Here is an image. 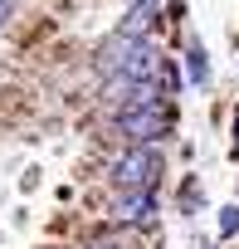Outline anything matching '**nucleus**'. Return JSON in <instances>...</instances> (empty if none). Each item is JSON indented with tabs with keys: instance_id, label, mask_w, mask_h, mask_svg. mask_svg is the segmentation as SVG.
<instances>
[{
	"instance_id": "obj_3",
	"label": "nucleus",
	"mask_w": 239,
	"mask_h": 249,
	"mask_svg": "<svg viewBox=\"0 0 239 249\" xmlns=\"http://www.w3.org/2000/svg\"><path fill=\"white\" fill-rule=\"evenodd\" d=\"M117 132L132 137L137 147H152L161 132H166V107L152 103V107H132V112H117Z\"/></svg>"
},
{
	"instance_id": "obj_9",
	"label": "nucleus",
	"mask_w": 239,
	"mask_h": 249,
	"mask_svg": "<svg viewBox=\"0 0 239 249\" xmlns=\"http://www.w3.org/2000/svg\"><path fill=\"white\" fill-rule=\"evenodd\" d=\"M234 147H239V112H234Z\"/></svg>"
},
{
	"instance_id": "obj_7",
	"label": "nucleus",
	"mask_w": 239,
	"mask_h": 249,
	"mask_svg": "<svg viewBox=\"0 0 239 249\" xmlns=\"http://www.w3.org/2000/svg\"><path fill=\"white\" fill-rule=\"evenodd\" d=\"M220 234H224V239L239 234V205H224V210H220Z\"/></svg>"
},
{
	"instance_id": "obj_2",
	"label": "nucleus",
	"mask_w": 239,
	"mask_h": 249,
	"mask_svg": "<svg viewBox=\"0 0 239 249\" xmlns=\"http://www.w3.org/2000/svg\"><path fill=\"white\" fill-rule=\"evenodd\" d=\"M156 171H161V152L156 147H132V152H122L112 161V181L122 191H152Z\"/></svg>"
},
{
	"instance_id": "obj_5",
	"label": "nucleus",
	"mask_w": 239,
	"mask_h": 249,
	"mask_svg": "<svg viewBox=\"0 0 239 249\" xmlns=\"http://www.w3.org/2000/svg\"><path fill=\"white\" fill-rule=\"evenodd\" d=\"M156 10H161V0H147V5H132V15H127L122 35H132V39H147V30H152Z\"/></svg>"
},
{
	"instance_id": "obj_8",
	"label": "nucleus",
	"mask_w": 239,
	"mask_h": 249,
	"mask_svg": "<svg viewBox=\"0 0 239 249\" xmlns=\"http://www.w3.org/2000/svg\"><path fill=\"white\" fill-rule=\"evenodd\" d=\"M5 15H10V0H0V20H5Z\"/></svg>"
},
{
	"instance_id": "obj_11",
	"label": "nucleus",
	"mask_w": 239,
	"mask_h": 249,
	"mask_svg": "<svg viewBox=\"0 0 239 249\" xmlns=\"http://www.w3.org/2000/svg\"><path fill=\"white\" fill-rule=\"evenodd\" d=\"M132 5H147V0H132Z\"/></svg>"
},
{
	"instance_id": "obj_4",
	"label": "nucleus",
	"mask_w": 239,
	"mask_h": 249,
	"mask_svg": "<svg viewBox=\"0 0 239 249\" xmlns=\"http://www.w3.org/2000/svg\"><path fill=\"white\" fill-rule=\"evenodd\" d=\"M152 210H156V196L152 191H117V200H112V215L127 220V225L152 220Z\"/></svg>"
},
{
	"instance_id": "obj_1",
	"label": "nucleus",
	"mask_w": 239,
	"mask_h": 249,
	"mask_svg": "<svg viewBox=\"0 0 239 249\" xmlns=\"http://www.w3.org/2000/svg\"><path fill=\"white\" fill-rule=\"evenodd\" d=\"M156 64H161V54L147 44V39H132V35H122L117 30L102 49H98V69L107 73V78H137V83H147L152 73H156Z\"/></svg>"
},
{
	"instance_id": "obj_6",
	"label": "nucleus",
	"mask_w": 239,
	"mask_h": 249,
	"mask_svg": "<svg viewBox=\"0 0 239 249\" xmlns=\"http://www.w3.org/2000/svg\"><path fill=\"white\" fill-rule=\"evenodd\" d=\"M186 73H190V83H205V78H210V59H205V49H200V44H190V49H186Z\"/></svg>"
},
{
	"instance_id": "obj_10",
	"label": "nucleus",
	"mask_w": 239,
	"mask_h": 249,
	"mask_svg": "<svg viewBox=\"0 0 239 249\" xmlns=\"http://www.w3.org/2000/svg\"><path fill=\"white\" fill-rule=\"evenodd\" d=\"M93 249H112V244H93Z\"/></svg>"
}]
</instances>
